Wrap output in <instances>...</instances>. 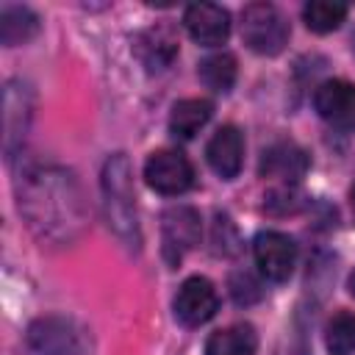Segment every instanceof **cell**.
<instances>
[{"instance_id":"6da1fadb","label":"cell","mask_w":355,"mask_h":355,"mask_svg":"<svg viewBox=\"0 0 355 355\" xmlns=\"http://www.w3.org/2000/svg\"><path fill=\"white\" fill-rule=\"evenodd\" d=\"M80 194L69 172L55 166H36L25 175L19 191V211L31 227L44 239H69L80 225Z\"/></svg>"},{"instance_id":"7a4b0ae2","label":"cell","mask_w":355,"mask_h":355,"mask_svg":"<svg viewBox=\"0 0 355 355\" xmlns=\"http://www.w3.org/2000/svg\"><path fill=\"white\" fill-rule=\"evenodd\" d=\"M103 202H105V219L108 227L130 247L139 250L141 233L136 219V202H133V186H130V161L125 153H116L103 166Z\"/></svg>"},{"instance_id":"3957f363","label":"cell","mask_w":355,"mask_h":355,"mask_svg":"<svg viewBox=\"0 0 355 355\" xmlns=\"http://www.w3.org/2000/svg\"><path fill=\"white\" fill-rule=\"evenodd\" d=\"M28 355H92V338L69 316H42L25 333Z\"/></svg>"},{"instance_id":"277c9868","label":"cell","mask_w":355,"mask_h":355,"mask_svg":"<svg viewBox=\"0 0 355 355\" xmlns=\"http://www.w3.org/2000/svg\"><path fill=\"white\" fill-rule=\"evenodd\" d=\"M288 22L272 3H250L241 11V39L258 55H277L288 44Z\"/></svg>"},{"instance_id":"5b68a950","label":"cell","mask_w":355,"mask_h":355,"mask_svg":"<svg viewBox=\"0 0 355 355\" xmlns=\"http://www.w3.org/2000/svg\"><path fill=\"white\" fill-rule=\"evenodd\" d=\"M31 116H33L31 86L25 80H8L3 92V147L8 158H14L17 147H22Z\"/></svg>"},{"instance_id":"8992f818","label":"cell","mask_w":355,"mask_h":355,"mask_svg":"<svg viewBox=\"0 0 355 355\" xmlns=\"http://www.w3.org/2000/svg\"><path fill=\"white\" fill-rule=\"evenodd\" d=\"M175 319L186 327H200L205 324L216 308H219V294L208 277H186L175 294Z\"/></svg>"},{"instance_id":"52a82bcc","label":"cell","mask_w":355,"mask_h":355,"mask_svg":"<svg viewBox=\"0 0 355 355\" xmlns=\"http://www.w3.org/2000/svg\"><path fill=\"white\" fill-rule=\"evenodd\" d=\"M144 180L158 194H183L194 183V169L183 153L158 150L144 164Z\"/></svg>"},{"instance_id":"ba28073f","label":"cell","mask_w":355,"mask_h":355,"mask_svg":"<svg viewBox=\"0 0 355 355\" xmlns=\"http://www.w3.org/2000/svg\"><path fill=\"white\" fill-rule=\"evenodd\" d=\"M161 239H164V258L178 266L180 258L200 241V214L189 205H172L161 216Z\"/></svg>"},{"instance_id":"9c48e42d","label":"cell","mask_w":355,"mask_h":355,"mask_svg":"<svg viewBox=\"0 0 355 355\" xmlns=\"http://www.w3.org/2000/svg\"><path fill=\"white\" fill-rule=\"evenodd\" d=\"M252 252H255V263L263 277L275 283H283L291 277L294 263H297V247L286 233H277V230L258 233L252 241Z\"/></svg>"},{"instance_id":"30bf717a","label":"cell","mask_w":355,"mask_h":355,"mask_svg":"<svg viewBox=\"0 0 355 355\" xmlns=\"http://www.w3.org/2000/svg\"><path fill=\"white\" fill-rule=\"evenodd\" d=\"M183 25L197 44L214 47L230 36V14L216 3H194L183 14Z\"/></svg>"},{"instance_id":"8fae6325","label":"cell","mask_w":355,"mask_h":355,"mask_svg":"<svg viewBox=\"0 0 355 355\" xmlns=\"http://www.w3.org/2000/svg\"><path fill=\"white\" fill-rule=\"evenodd\" d=\"M133 53H136V58L141 61V67L147 72H161L178 55V36L166 25H153V28H147L136 36Z\"/></svg>"},{"instance_id":"7c38bea8","label":"cell","mask_w":355,"mask_h":355,"mask_svg":"<svg viewBox=\"0 0 355 355\" xmlns=\"http://www.w3.org/2000/svg\"><path fill=\"white\" fill-rule=\"evenodd\" d=\"M205 158L219 178L233 180L241 172V158H244V139H241L239 128H233V125L219 128L205 147Z\"/></svg>"},{"instance_id":"4fadbf2b","label":"cell","mask_w":355,"mask_h":355,"mask_svg":"<svg viewBox=\"0 0 355 355\" xmlns=\"http://www.w3.org/2000/svg\"><path fill=\"white\" fill-rule=\"evenodd\" d=\"M313 108L327 122H347L355 116V83L344 78L322 80L313 92Z\"/></svg>"},{"instance_id":"5bb4252c","label":"cell","mask_w":355,"mask_h":355,"mask_svg":"<svg viewBox=\"0 0 355 355\" xmlns=\"http://www.w3.org/2000/svg\"><path fill=\"white\" fill-rule=\"evenodd\" d=\"M305 169H308V158L291 141H277L269 150H263L261 172L269 175V178H280V180L294 183V180H300L305 175Z\"/></svg>"},{"instance_id":"9a60e30c","label":"cell","mask_w":355,"mask_h":355,"mask_svg":"<svg viewBox=\"0 0 355 355\" xmlns=\"http://www.w3.org/2000/svg\"><path fill=\"white\" fill-rule=\"evenodd\" d=\"M39 33V17L28 6H14L6 3L0 11V42L6 47L22 44Z\"/></svg>"},{"instance_id":"2e32d148","label":"cell","mask_w":355,"mask_h":355,"mask_svg":"<svg viewBox=\"0 0 355 355\" xmlns=\"http://www.w3.org/2000/svg\"><path fill=\"white\" fill-rule=\"evenodd\" d=\"M214 114V105L202 97H189L172 105L169 114V130L175 139H191Z\"/></svg>"},{"instance_id":"e0dca14e","label":"cell","mask_w":355,"mask_h":355,"mask_svg":"<svg viewBox=\"0 0 355 355\" xmlns=\"http://www.w3.org/2000/svg\"><path fill=\"white\" fill-rule=\"evenodd\" d=\"M255 349L258 336L250 324H230L216 330L205 344V355H255Z\"/></svg>"},{"instance_id":"ac0fdd59","label":"cell","mask_w":355,"mask_h":355,"mask_svg":"<svg viewBox=\"0 0 355 355\" xmlns=\"http://www.w3.org/2000/svg\"><path fill=\"white\" fill-rule=\"evenodd\" d=\"M197 75H200V80H202L211 92L225 94V92H230L233 83H236V58H233L230 53H214V55H208V58L200 61Z\"/></svg>"},{"instance_id":"d6986e66","label":"cell","mask_w":355,"mask_h":355,"mask_svg":"<svg viewBox=\"0 0 355 355\" xmlns=\"http://www.w3.org/2000/svg\"><path fill=\"white\" fill-rule=\"evenodd\" d=\"M347 17V6L336 3V0H311L302 8V19L308 25V31L313 33H330L336 31Z\"/></svg>"},{"instance_id":"ffe728a7","label":"cell","mask_w":355,"mask_h":355,"mask_svg":"<svg viewBox=\"0 0 355 355\" xmlns=\"http://www.w3.org/2000/svg\"><path fill=\"white\" fill-rule=\"evenodd\" d=\"M327 349L330 355H352L355 352V313H336L327 324Z\"/></svg>"},{"instance_id":"44dd1931","label":"cell","mask_w":355,"mask_h":355,"mask_svg":"<svg viewBox=\"0 0 355 355\" xmlns=\"http://www.w3.org/2000/svg\"><path fill=\"white\" fill-rule=\"evenodd\" d=\"M300 205H302V194L291 186H283V189H275L266 194V211L269 214H277V216L294 214Z\"/></svg>"},{"instance_id":"7402d4cb","label":"cell","mask_w":355,"mask_h":355,"mask_svg":"<svg viewBox=\"0 0 355 355\" xmlns=\"http://www.w3.org/2000/svg\"><path fill=\"white\" fill-rule=\"evenodd\" d=\"M230 294L239 305H250V302L261 300V286L250 272H236L230 277Z\"/></svg>"},{"instance_id":"603a6c76","label":"cell","mask_w":355,"mask_h":355,"mask_svg":"<svg viewBox=\"0 0 355 355\" xmlns=\"http://www.w3.org/2000/svg\"><path fill=\"white\" fill-rule=\"evenodd\" d=\"M347 286H349V294H352V297H355V272H352V275H349V283H347Z\"/></svg>"},{"instance_id":"cb8c5ba5","label":"cell","mask_w":355,"mask_h":355,"mask_svg":"<svg viewBox=\"0 0 355 355\" xmlns=\"http://www.w3.org/2000/svg\"><path fill=\"white\" fill-rule=\"evenodd\" d=\"M352 211H355V189H352Z\"/></svg>"},{"instance_id":"d4e9b609","label":"cell","mask_w":355,"mask_h":355,"mask_svg":"<svg viewBox=\"0 0 355 355\" xmlns=\"http://www.w3.org/2000/svg\"><path fill=\"white\" fill-rule=\"evenodd\" d=\"M352 42H355V39H352Z\"/></svg>"}]
</instances>
